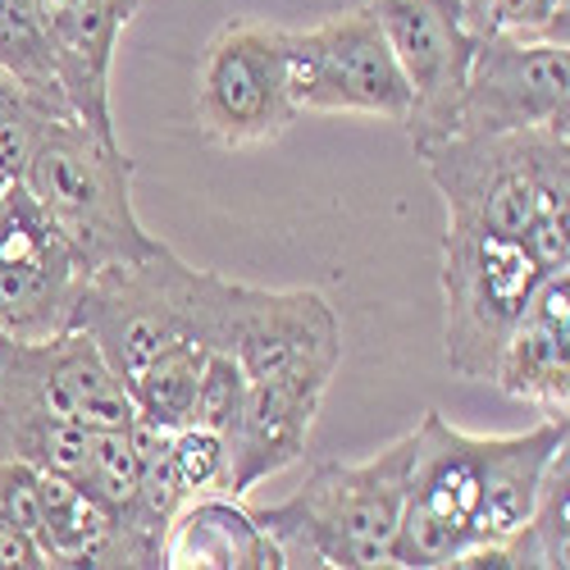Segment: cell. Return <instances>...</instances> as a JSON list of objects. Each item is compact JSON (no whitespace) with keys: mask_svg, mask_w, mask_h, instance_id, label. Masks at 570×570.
<instances>
[{"mask_svg":"<svg viewBox=\"0 0 570 570\" xmlns=\"http://www.w3.org/2000/svg\"><path fill=\"white\" fill-rule=\"evenodd\" d=\"M415 439L402 434L370 461H320L306 484L269 507H252L274 539L283 570H389L406 502Z\"/></svg>","mask_w":570,"mask_h":570,"instance_id":"6da1fadb","label":"cell"},{"mask_svg":"<svg viewBox=\"0 0 570 570\" xmlns=\"http://www.w3.org/2000/svg\"><path fill=\"white\" fill-rule=\"evenodd\" d=\"M233 278L187 265L169 243L151 256L87 274L73 328L91 334L110 370L128 379L178 343L224 347Z\"/></svg>","mask_w":570,"mask_h":570,"instance_id":"7a4b0ae2","label":"cell"},{"mask_svg":"<svg viewBox=\"0 0 570 570\" xmlns=\"http://www.w3.org/2000/svg\"><path fill=\"white\" fill-rule=\"evenodd\" d=\"M23 187L87 274L141 261L160 247L132 206V156L119 137L87 128L82 119L46 124Z\"/></svg>","mask_w":570,"mask_h":570,"instance_id":"3957f363","label":"cell"},{"mask_svg":"<svg viewBox=\"0 0 570 570\" xmlns=\"http://www.w3.org/2000/svg\"><path fill=\"white\" fill-rule=\"evenodd\" d=\"M415 160L448 206V224L525 237L543 210H570V132H443Z\"/></svg>","mask_w":570,"mask_h":570,"instance_id":"277c9868","label":"cell"},{"mask_svg":"<svg viewBox=\"0 0 570 570\" xmlns=\"http://www.w3.org/2000/svg\"><path fill=\"white\" fill-rule=\"evenodd\" d=\"M539 261L520 237L448 224L443 233V356L448 370L489 384L502 343L539 288Z\"/></svg>","mask_w":570,"mask_h":570,"instance_id":"5b68a950","label":"cell"},{"mask_svg":"<svg viewBox=\"0 0 570 570\" xmlns=\"http://www.w3.org/2000/svg\"><path fill=\"white\" fill-rule=\"evenodd\" d=\"M197 128L224 151L269 147L302 115L288 97V28L228 19L197 60Z\"/></svg>","mask_w":570,"mask_h":570,"instance_id":"8992f818","label":"cell"},{"mask_svg":"<svg viewBox=\"0 0 570 570\" xmlns=\"http://www.w3.org/2000/svg\"><path fill=\"white\" fill-rule=\"evenodd\" d=\"M411 474L397 525V566L434 570L489 543L484 525V439L424 411L411 430Z\"/></svg>","mask_w":570,"mask_h":570,"instance_id":"52a82bcc","label":"cell"},{"mask_svg":"<svg viewBox=\"0 0 570 570\" xmlns=\"http://www.w3.org/2000/svg\"><path fill=\"white\" fill-rule=\"evenodd\" d=\"M288 97L297 115H365L402 124L411 87L374 6L288 28Z\"/></svg>","mask_w":570,"mask_h":570,"instance_id":"ba28073f","label":"cell"},{"mask_svg":"<svg viewBox=\"0 0 570 570\" xmlns=\"http://www.w3.org/2000/svg\"><path fill=\"white\" fill-rule=\"evenodd\" d=\"M224 347L247 384H297L328 393L343 365V324L320 288H252L233 283Z\"/></svg>","mask_w":570,"mask_h":570,"instance_id":"9c48e42d","label":"cell"},{"mask_svg":"<svg viewBox=\"0 0 570 570\" xmlns=\"http://www.w3.org/2000/svg\"><path fill=\"white\" fill-rule=\"evenodd\" d=\"M87 269L46 224L28 187L0 193V338L41 343L73 328Z\"/></svg>","mask_w":570,"mask_h":570,"instance_id":"30bf717a","label":"cell"},{"mask_svg":"<svg viewBox=\"0 0 570 570\" xmlns=\"http://www.w3.org/2000/svg\"><path fill=\"white\" fill-rule=\"evenodd\" d=\"M570 132V46L489 32L474 46L448 132Z\"/></svg>","mask_w":570,"mask_h":570,"instance_id":"8fae6325","label":"cell"},{"mask_svg":"<svg viewBox=\"0 0 570 570\" xmlns=\"http://www.w3.org/2000/svg\"><path fill=\"white\" fill-rule=\"evenodd\" d=\"M370 6L411 87V110L402 119L411 147L443 137L452 128L474 46H480L465 6L461 0H370Z\"/></svg>","mask_w":570,"mask_h":570,"instance_id":"7c38bea8","label":"cell"},{"mask_svg":"<svg viewBox=\"0 0 570 570\" xmlns=\"http://www.w3.org/2000/svg\"><path fill=\"white\" fill-rule=\"evenodd\" d=\"M507 397L534 402L543 415L570 411V269H552L498 352L493 379Z\"/></svg>","mask_w":570,"mask_h":570,"instance_id":"4fadbf2b","label":"cell"},{"mask_svg":"<svg viewBox=\"0 0 570 570\" xmlns=\"http://www.w3.org/2000/svg\"><path fill=\"white\" fill-rule=\"evenodd\" d=\"M32 6L51 28L73 119L106 137H119L110 115V65L119 32L132 23L137 10H128L124 0H32Z\"/></svg>","mask_w":570,"mask_h":570,"instance_id":"5bb4252c","label":"cell"},{"mask_svg":"<svg viewBox=\"0 0 570 570\" xmlns=\"http://www.w3.org/2000/svg\"><path fill=\"white\" fill-rule=\"evenodd\" d=\"M160 570H283L274 539L243 498H187L160 534Z\"/></svg>","mask_w":570,"mask_h":570,"instance_id":"9a60e30c","label":"cell"},{"mask_svg":"<svg viewBox=\"0 0 570 570\" xmlns=\"http://www.w3.org/2000/svg\"><path fill=\"white\" fill-rule=\"evenodd\" d=\"M37 489H41V525H37V548L46 552V570H69V566H87V570H106V548H110V530L115 520L110 511L82 493L69 474H51L37 470Z\"/></svg>","mask_w":570,"mask_h":570,"instance_id":"2e32d148","label":"cell"},{"mask_svg":"<svg viewBox=\"0 0 570 570\" xmlns=\"http://www.w3.org/2000/svg\"><path fill=\"white\" fill-rule=\"evenodd\" d=\"M0 73L51 119H73L51 28H46L32 0H0Z\"/></svg>","mask_w":570,"mask_h":570,"instance_id":"e0dca14e","label":"cell"},{"mask_svg":"<svg viewBox=\"0 0 570 570\" xmlns=\"http://www.w3.org/2000/svg\"><path fill=\"white\" fill-rule=\"evenodd\" d=\"M206 352H210L206 343H178L128 379V397L141 424L174 434L197 420V379H202Z\"/></svg>","mask_w":570,"mask_h":570,"instance_id":"ac0fdd59","label":"cell"},{"mask_svg":"<svg viewBox=\"0 0 570 570\" xmlns=\"http://www.w3.org/2000/svg\"><path fill=\"white\" fill-rule=\"evenodd\" d=\"M511 570H566L570 566V452H561L543 484L530 520L507 543Z\"/></svg>","mask_w":570,"mask_h":570,"instance_id":"d6986e66","label":"cell"},{"mask_svg":"<svg viewBox=\"0 0 570 570\" xmlns=\"http://www.w3.org/2000/svg\"><path fill=\"white\" fill-rule=\"evenodd\" d=\"M470 23L480 37L502 32L520 41H566L570 46V0H470Z\"/></svg>","mask_w":570,"mask_h":570,"instance_id":"ffe728a7","label":"cell"},{"mask_svg":"<svg viewBox=\"0 0 570 570\" xmlns=\"http://www.w3.org/2000/svg\"><path fill=\"white\" fill-rule=\"evenodd\" d=\"M46 124H51V115L0 73V193L23 183V169L37 151Z\"/></svg>","mask_w":570,"mask_h":570,"instance_id":"44dd1931","label":"cell"},{"mask_svg":"<svg viewBox=\"0 0 570 570\" xmlns=\"http://www.w3.org/2000/svg\"><path fill=\"white\" fill-rule=\"evenodd\" d=\"M169 470L187 498L228 493V448L206 424H183L169 434Z\"/></svg>","mask_w":570,"mask_h":570,"instance_id":"7402d4cb","label":"cell"},{"mask_svg":"<svg viewBox=\"0 0 570 570\" xmlns=\"http://www.w3.org/2000/svg\"><path fill=\"white\" fill-rule=\"evenodd\" d=\"M243 397H247V374L237 365V356L228 347H210L202 361V379H197V420L219 439L237 424L243 415Z\"/></svg>","mask_w":570,"mask_h":570,"instance_id":"603a6c76","label":"cell"},{"mask_svg":"<svg viewBox=\"0 0 570 570\" xmlns=\"http://www.w3.org/2000/svg\"><path fill=\"white\" fill-rule=\"evenodd\" d=\"M0 520H6L10 530H23L37 539L41 489H37V470L28 461H0Z\"/></svg>","mask_w":570,"mask_h":570,"instance_id":"cb8c5ba5","label":"cell"},{"mask_svg":"<svg viewBox=\"0 0 570 570\" xmlns=\"http://www.w3.org/2000/svg\"><path fill=\"white\" fill-rule=\"evenodd\" d=\"M0 570H46V552L37 548V539L10 530L6 520H0Z\"/></svg>","mask_w":570,"mask_h":570,"instance_id":"d4e9b609","label":"cell"},{"mask_svg":"<svg viewBox=\"0 0 570 570\" xmlns=\"http://www.w3.org/2000/svg\"><path fill=\"white\" fill-rule=\"evenodd\" d=\"M461 6H465V10H470V0H461Z\"/></svg>","mask_w":570,"mask_h":570,"instance_id":"484cf974","label":"cell"}]
</instances>
